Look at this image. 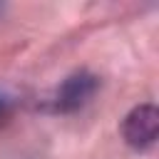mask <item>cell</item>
Returning <instances> with one entry per match:
<instances>
[{"instance_id": "obj_1", "label": "cell", "mask_w": 159, "mask_h": 159, "mask_svg": "<svg viewBox=\"0 0 159 159\" xmlns=\"http://www.w3.org/2000/svg\"><path fill=\"white\" fill-rule=\"evenodd\" d=\"M122 137L137 152L149 149L159 137V109H157V104L144 102V104L132 107L127 112V117L122 119Z\"/></svg>"}, {"instance_id": "obj_2", "label": "cell", "mask_w": 159, "mask_h": 159, "mask_svg": "<svg viewBox=\"0 0 159 159\" xmlns=\"http://www.w3.org/2000/svg\"><path fill=\"white\" fill-rule=\"evenodd\" d=\"M99 87V80L92 75V72H75L70 75L55 92V109L57 112H77L82 109L97 92Z\"/></svg>"}, {"instance_id": "obj_3", "label": "cell", "mask_w": 159, "mask_h": 159, "mask_svg": "<svg viewBox=\"0 0 159 159\" xmlns=\"http://www.w3.org/2000/svg\"><path fill=\"white\" fill-rule=\"evenodd\" d=\"M7 117H10V104H7L5 97H0V124H2Z\"/></svg>"}]
</instances>
